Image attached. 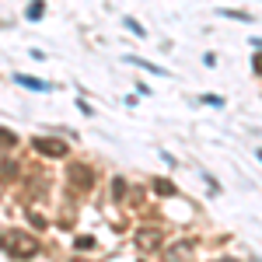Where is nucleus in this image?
Segmentation results:
<instances>
[{"label":"nucleus","mask_w":262,"mask_h":262,"mask_svg":"<svg viewBox=\"0 0 262 262\" xmlns=\"http://www.w3.org/2000/svg\"><path fill=\"white\" fill-rule=\"evenodd\" d=\"M18 84H25V88H35V91H46V84H42V81H32V77H18Z\"/></svg>","instance_id":"obj_6"},{"label":"nucleus","mask_w":262,"mask_h":262,"mask_svg":"<svg viewBox=\"0 0 262 262\" xmlns=\"http://www.w3.org/2000/svg\"><path fill=\"white\" fill-rule=\"evenodd\" d=\"M70 179L77 182L74 189H81V192H88V189H91V182H95V175H91L88 168H81V164H74V168H70Z\"/></svg>","instance_id":"obj_3"},{"label":"nucleus","mask_w":262,"mask_h":262,"mask_svg":"<svg viewBox=\"0 0 262 262\" xmlns=\"http://www.w3.org/2000/svg\"><path fill=\"white\" fill-rule=\"evenodd\" d=\"M0 143H7V147H11V143H14V133H7V129H0Z\"/></svg>","instance_id":"obj_10"},{"label":"nucleus","mask_w":262,"mask_h":262,"mask_svg":"<svg viewBox=\"0 0 262 262\" xmlns=\"http://www.w3.org/2000/svg\"><path fill=\"white\" fill-rule=\"evenodd\" d=\"M224 18H234V21H252L248 14H242V11H221Z\"/></svg>","instance_id":"obj_7"},{"label":"nucleus","mask_w":262,"mask_h":262,"mask_svg":"<svg viewBox=\"0 0 262 262\" xmlns=\"http://www.w3.org/2000/svg\"><path fill=\"white\" fill-rule=\"evenodd\" d=\"M252 70H255V74H262V53L255 56V60H252Z\"/></svg>","instance_id":"obj_11"},{"label":"nucleus","mask_w":262,"mask_h":262,"mask_svg":"<svg viewBox=\"0 0 262 262\" xmlns=\"http://www.w3.org/2000/svg\"><path fill=\"white\" fill-rule=\"evenodd\" d=\"M129 63H137V67H143V70H150V74H164L158 63H147V60H140V56H129Z\"/></svg>","instance_id":"obj_5"},{"label":"nucleus","mask_w":262,"mask_h":262,"mask_svg":"<svg viewBox=\"0 0 262 262\" xmlns=\"http://www.w3.org/2000/svg\"><path fill=\"white\" fill-rule=\"evenodd\" d=\"M74 245H77V248H81V252H84V248H95V238H77V242H74Z\"/></svg>","instance_id":"obj_8"},{"label":"nucleus","mask_w":262,"mask_h":262,"mask_svg":"<svg viewBox=\"0 0 262 262\" xmlns=\"http://www.w3.org/2000/svg\"><path fill=\"white\" fill-rule=\"evenodd\" d=\"M32 147H35L39 154H46V158H63V154H67V143L46 140V137H35V140H32Z\"/></svg>","instance_id":"obj_2"},{"label":"nucleus","mask_w":262,"mask_h":262,"mask_svg":"<svg viewBox=\"0 0 262 262\" xmlns=\"http://www.w3.org/2000/svg\"><path fill=\"white\" fill-rule=\"evenodd\" d=\"M42 11H46V4H42V0H32V4H28V18H32V21H39Z\"/></svg>","instance_id":"obj_4"},{"label":"nucleus","mask_w":262,"mask_h":262,"mask_svg":"<svg viewBox=\"0 0 262 262\" xmlns=\"http://www.w3.org/2000/svg\"><path fill=\"white\" fill-rule=\"evenodd\" d=\"M35 248H39V245H35L32 234H21V231H11V234H7V252H11V255H35Z\"/></svg>","instance_id":"obj_1"},{"label":"nucleus","mask_w":262,"mask_h":262,"mask_svg":"<svg viewBox=\"0 0 262 262\" xmlns=\"http://www.w3.org/2000/svg\"><path fill=\"white\" fill-rule=\"evenodd\" d=\"M200 101H206V105H224V98H217V95H203Z\"/></svg>","instance_id":"obj_9"}]
</instances>
